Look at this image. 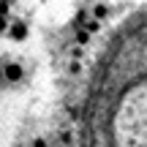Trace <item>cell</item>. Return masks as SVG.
Masks as SVG:
<instances>
[{
  "label": "cell",
  "mask_w": 147,
  "mask_h": 147,
  "mask_svg": "<svg viewBox=\"0 0 147 147\" xmlns=\"http://www.w3.org/2000/svg\"><path fill=\"white\" fill-rule=\"evenodd\" d=\"M27 147H49V139L47 136H33L30 142H27Z\"/></svg>",
  "instance_id": "cell-4"
},
{
  "label": "cell",
  "mask_w": 147,
  "mask_h": 147,
  "mask_svg": "<svg viewBox=\"0 0 147 147\" xmlns=\"http://www.w3.org/2000/svg\"><path fill=\"white\" fill-rule=\"evenodd\" d=\"M0 82H3V71H0Z\"/></svg>",
  "instance_id": "cell-6"
},
{
  "label": "cell",
  "mask_w": 147,
  "mask_h": 147,
  "mask_svg": "<svg viewBox=\"0 0 147 147\" xmlns=\"http://www.w3.org/2000/svg\"><path fill=\"white\" fill-rule=\"evenodd\" d=\"M0 71H3V82H8V84H16V82H22L25 79V65L19 63V60H14V57H8V60H0Z\"/></svg>",
  "instance_id": "cell-2"
},
{
  "label": "cell",
  "mask_w": 147,
  "mask_h": 147,
  "mask_svg": "<svg viewBox=\"0 0 147 147\" xmlns=\"http://www.w3.org/2000/svg\"><path fill=\"white\" fill-rule=\"evenodd\" d=\"M87 11H90V19H95V22H101V25H104V19L112 14V3H109V0H95Z\"/></svg>",
  "instance_id": "cell-3"
},
{
  "label": "cell",
  "mask_w": 147,
  "mask_h": 147,
  "mask_svg": "<svg viewBox=\"0 0 147 147\" xmlns=\"http://www.w3.org/2000/svg\"><path fill=\"white\" fill-rule=\"evenodd\" d=\"M0 3H5V5H16V0H0Z\"/></svg>",
  "instance_id": "cell-5"
},
{
  "label": "cell",
  "mask_w": 147,
  "mask_h": 147,
  "mask_svg": "<svg viewBox=\"0 0 147 147\" xmlns=\"http://www.w3.org/2000/svg\"><path fill=\"white\" fill-rule=\"evenodd\" d=\"M5 38L14 44H22L30 38V25H27L22 16H14V19H8V27H5Z\"/></svg>",
  "instance_id": "cell-1"
}]
</instances>
